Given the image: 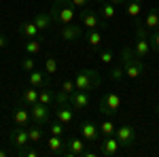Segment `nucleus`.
I'll return each instance as SVG.
<instances>
[{
	"label": "nucleus",
	"mask_w": 159,
	"mask_h": 157,
	"mask_svg": "<svg viewBox=\"0 0 159 157\" xmlns=\"http://www.w3.org/2000/svg\"><path fill=\"white\" fill-rule=\"evenodd\" d=\"M121 64H123V68H125V76L127 79H140V76H144V72H147L144 62L136 55L134 47H129V45H125L121 49Z\"/></svg>",
	"instance_id": "nucleus-1"
},
{
	"label": "nucleus",
	"mask_w": 159,
	"mask_h": 157,
	"mask_svg": "<svg viewBox=\"0 0 159 157\" xmlns=\"http://www.w3.org/2000/svg\"><path fill=\"white\" fill-rule=\"evenodd\" d=\"M74 85L81 91H91V89H98L102 85V76L93 68H83V70H79L74 74Z\"/></svg>",
	"instance_id": "nucleus-2"
},
{
	"label": "nucleus",
	"mask_w": 159,
	"mask_h": 157,
	"mask_svg": "<svg viewBox=\"0 0 159 157\" xmlns=\"http://www.w3.org/2000/svg\"><path fill=\"white\" fill-rule=\"evenodd\" d=\"M121 104H123L121 96L115 94V91H110V94H104L102 96V100H100V104H98V110L104 117H115L119 113V109H121Z\"/></svg>",
	"instance_id": "nucleus-3"
},
{
	"label": "nucleus",
	"mask_w": 159,
	"mask_h": 157,
	"mask_svg": "<svg viewBox=\"0 0 159 157\" xmlns=\"http://www.w3.org/2000/svg\"><path fill=\"white\" fill-rule=\"evenodd\" d=\"M79 19H81V24L85 25L87 30H106V28H108L106 19H102L98 13L91 11L89 7L81 9V13H79Z\"/></svg>",
	"instance_id": "nucleus-4"
},
{
	"label": "nucleus",
	"mask_w": 159,
	"mask_h": 157,
	"mask_svg": "<svg viewBox=\"0 0 159 157\" xmlns=\"http://www.w3.org/2000/svg\"><path fill=\"white\" fill-rule=\"evenodd\" d=\"M115 136H117V140H119V145L125 146V149H132L136 145V140H138V132H136L134 125H119L117 130H115Z\"/></svg>",
	"instance_id": "nucleus-5"
},
{
	"label": "nucleus",
	"mask_w": 159,
	"mask_h": 157,
	"mask_svg": "<svg viewBox=\"0 0 159 157\" xmlns=\"http://www.w3.org/2000/svg\"><path fill=\"white\" fill-rule=\"evenodd\" d=\"M79 134L85 138L87 142H96V145H100V140H102V134H100V125L96 123V121L87 119L83 121L81 125H79Z\"/></svg>",
	"instance_id": "nucleus-6"
},
{
	"label": "nucleus",
	"mask_w": 159,
	"mask_h": 157,
	"mask_svg": "<svg viewBox=\"0 0 159 157\" xmlns=\"http://www.w3.org/2000/svg\"><path fill=\"white\" fill-rule=\"evenodd\" d=\"M30 115H32V123H36V125H47L51 121V106L36 102V104L30 106Z\"/></svg>",
	"instance_id": "nucleus-7"
},
{
	"label": "nucleus",
	"mask_w": 159,
	"mask_h": 157,
	"mask_svg": "<svg viewBox=\"0 0 159 157\" xmlns=\"http://www.w3.org/2000/svg\"><path fill=\"white\" fill-rule=\"evenodd\" d=\"M85 145L87 140L79 134V136H70L66 140V157H81L85 153Z\"/></svg>",
	"instance_id": "nucleus-8"
},
{
	"label": "nucleus",
	"mask_w": 159,
	"mask_h": 157,
	"mask_svg": "<svg viewBox=\"0 0 159 157\" xmlns=\"http://www.w3.org/2000/svg\"><path fill=\"white\" fill-rule=\"evenodd\" d=\"M9 140L13 142V146L17 151H21L25 146L30 145V136H28V127H21V125H15L9 134Z\"/></svg>",
	"instance_id": "nucleus-9"
},
{
	"label": "nucleus",
	"mask_w": 159,
	"mask_h": 157,
	"mask_svg": "<svg viewBox=\"0 0 159 157\" xmlns=\"http://www.w3.org/2000/svg\"><path fill=\"white\" fill-rule=\"evenodd\" d=\"M100 153L104 157H117L121 153V145L117 140V136H104L100 140Z\"/></svg>",
	"instance_id": "nucleus-10"
},
{
	"label": "nucleus",
	"mask_w": 159,
	"mask_h": 157,
	"mask_svg": "<svg viewBox=\"0 0 159 157\" xmlns=\"http://www.w3.org/2000/svg\"><path fill=\"white\" fill-rule=\"evenodd\" d=\"M55 119L60 121V123H64V125H72L74 123V106L70 102H57Z\"/></svg>",
	"instance_id": "nucleus-11"
},
{
	"label": "nucleus",
	"mask_w": 159,
	"mask_h": 157,
	"mask_svg": "<svg viewBox=\"0 0 159 157\" xmlns=\"http://www.w3.org/2000/svg\"><path fill=\"white\" fill-rule=\"evenodd\" d=\"M60 38L64 43H74L79 38H83V28L76 24H68V25H60Z\"/></svg>",
	"instance_id": "nucleus-12"
},
{
	"label": "nucleus",
	"mask_w": 159,
	"mask_h": 157,
	"mask_svg": "<svg viewBox=\"0 0 159 157\" xmlns=\"http://www.w3.org/2000/svg\"><path fill=\"white\" fill-rule=\"evenodd\" d=\"M68 102L72 104L74 109L83 110V109H89L91 98H89V91H81V89H76V91H72V94L68 96Z\"/></svg>",
	"instance_id": "nucleus-13"
},
{
	"label": "nucleus",
	"mask_w": 159,
	"mask_h": 157,
	"mask_svg": "<svg viewBox=\"0 0 159 157\" xmlns=\"http://www.w3.org/2000/svg\"><path fill=\"white\" fill-rule=\"evenodd\" d=\"M45 145H47V151L51 155H66V140H64V136H51L49 134Z\"/></svg>",
	"instance_id": "nucleus-14"
},
{
	"label": "nucleus",
	"mask_w": 159,
	"mask_h": 157,
	"mask_svg": "<svg viewBox=\"0 0 159 157\" xmlns=\"http://www.w3.org/2000/svg\"><path fill=\"white\" fill-rule=\"evenodd\" d=\"M13 123H15V125H21V127L32 125L30 109H28V106H24V109H15V113H13Z\"/></svg>",
	"instance_id": "nucleus-15"
},
{
	"label": "nucleus",
	"mask_w": 159,
	"mask_h": 157,
	"mask_svg": "<svg viewBox=\"0 0 159 157\" xmlns=\"http://www.w3.org/2000/svg\"><path fill=\"white\" fill-rule=\"evenodd\" d=\"M17 30H19V34H21L24 38H43V36H40L43 32L36 28V24H34V21H21Z\"/></svg>",
	"instance_id": "nucleus-16"
},
{
	"label": "nucleus",
	"mask_w": 159,
	"mask_h": 157,
	"mask_svg": "<svg viewBox=\"0 0 159 157\" xmlns=\"http://www.w3.org/2000/svg\"><path fill=\"white\" fill-rule=\"evenodd\" d=\"M144 28H147L148 32H153V30H159V9L157 7H151L144 15Z\"/></svg>",
	"instance_id": "nucleus-17"
},
{
	"label": "nucleus",
	"mask_w": 159,
	"mask_h": 157,
	"mask_svg": "<svg viewBox=\"0 0 159 157\" xmlns=\"http://www.w3.org/2000/svg\"><path fill=\"white\" fill-rule=\"evenodd\" d=\"M32 21L36 24V28L40 30V32H47L51 25L55 24V21H53V15H51V11H43V13H38L36 17L32 19Z\"/></svg>",
	"instance_id": "nucleus-18"
},
{
	"label": "nucleus",
	"mask_w": 159,
	"mask_h": 157,
	"mask_svg": "<svg viewBox=\"0 0 159 157\" xmlns=\"http://www.w3.org/2000/svg\"><path fill=\"white\" fill-rule=\"evenodd\" d=\"M38 96H40V89L38 87H32V85H28L24 89V94H21V104L24 106H32V104H36L38 102Z\"/></svg>",
	"instance_id": "nucleus-19"
},
{
	"label": "nucleus",
	"mask_w": 159,
	"mask_h": 157,
	"mask_svg": "<svg viewBox=\"0 0 159 157\" xmlns=\"http://www.w3.org/2000/svg\"><path fill=\"white\" fill-rule=\"evenodd\" d=\"M125 13L129 19H134L138 24V17L142 15V0H127L125 2Z\"/></svg>",
	"instance_id": "nucleus-20"
},
{
	"label": "nucleus",
	"mask_w": 159,
	"mask_h": 157,
	"mask_svg": "<svg viewBox=\"0 0 159 157\" xmlns=\"http://www.w3.org/2000/svg\"><path fill=\"white\" fill-rule=\"evenodd\" d=\"M47 72H40V70H32V72H28V83L32 85V87H38V89H43V87H47L49 81H47Z\"/></svg>",
	"instance_id": "nucleus-21"
},
{
	"label": "nucleus",
	"mask_w": 159,
	"mask_h": 157,
	"mask_svg": "<svg viewBox=\"0 0 159 157\" xmlns=\"http://www.w3.org/2000/svg\"><path fill=\"white\" fill-rule=\"evenodd\" d=\"M85 40L91 49H100L102 47V40H104V30H89L85 34Z\"/></svg>",
	"instance_id": "nucleus-22"
},
{
	"label": "nucleus",
	"mask_w": 159,
	"mask_h": 157,
	"mask_svg": "<svg viewBox=\"0 0 159 157\" xmlns=\"http://www.w3.org/2000/svg\"><path fill=\"white\" fill-rule=\"evenodd\" d=\"M38 102H40V104H47V106H53V104H57V94H55L49 85H47V87H43V89H40Z\"/></svg>",
	"instance_id": "nucleus-23"
},
{
	"label": "nucleus",
	"mask_w": 159,
	"mask_h": 157,
	"mask_svg": "<svg viewBox=\"0 0 159 157\" xmlns=\"http://www.w3.org/2000/svg\"><path fill=\"white\" fill-rule=\"evenodd\" d=\"M28 136H30V145H38V142H43V138H45L43 125H36V123L28 125Z\"/></svg>",
	"instance_id": "nucleus-24"
},
{
	"label": "nucleus",
	"mask_w": 159,
	"mask_h": 157,
	"mask_svg": "<svg viewBox=\"0 0 159 157\" xmlns=\"http://www.w3.org/2000/svg\"><path fill=\"white\" fill-rule=\"evenodd\" d=\"M40 40H43V38H28L25 45H24L25 55H32V58H34V55H40V49H43Z\"/></svg>",
	"instance_id": "nucleus-25"
},
{
	"label": "nucleus",
	"mask_w": 159,
	"mask_h": 157,
	"mask_svg": "<svg viewBox=\"0 0 159 157\" xmlns=\"http://www.w3.org/2000/svg\"><path fill=\"white\" fill-rule=\"evenodd\" d=\"M115 15H117V7L112 4V2H102L100 4V17L102 19H106V21H110V19H115Z\"/></svg>",
	"instance_id": "nucleus-26"
},
{
	"label": "nucleus",
	"mask_w": 159,
	"mask_h": 157,
	"mask_svg": "<svg viewBox=\"0 0 159 157\" xmlns=\"http://www.w3.org/2000/svg\"><path fill=\"white\" fill-rule=\"evenodd\" d=\"M108 79H110V81H115V83H119V81H123V79H125V68H123L121 62L108 70Z\"/></svg>",
	"instance_id": "nucleus-27"
},
{
	"label": "nucleus",
	"mask_w": 159,
	"mask_h": 157,
	"mask_svg": "<svg viewBox=\"0 0 159 157\" xmlns=\"http://www.w3.org/2000/svg\"><path fill=\"white\" fill-rule=\"evenodd\" d=\"M98 125H100L102 138H104V136H115V130H117V127H115V123L110 121V117H106V119L102 121V123H98Z\"/></svg>",
	"instance_id": "nucleus-28"
},
{
	"label": "nucleus",
	"mask_w": 159,
	"mask_h": 157,
	"mask_svg": "<svg viewBox=\"0 0 159 157\" xmlns=\"http://www.w3.org/2000/svg\"><path fill=\"white\" fill-rule=\"evenodd\" d=\"M19 66H21V70H24L25 74H28V72H32V70H36V64H34V58H32V55L24 58V60L19 62Z\"/></svg>",
	"instance_id": "nucleus-29"
},
{
	"label": "nucleus",
	"mask_w": 159,
	"mask_h": 157,
	"mask_svg": "<svg viewBox=\"0 0 159 157\" xmlns=\"http://www.w3.org/2000/svg\"><path fill=\"white\" fill-rule=\"evenodd\" d=\"M98 60H100V64L110 66V64H112V60H115V55H112V51H110V49H102V51L98 53Z\"/></svg>",
	"instance_id": "nucleus-30"
},
{
	"label": "nucleus",
	"mask_w": 159,
	"mask_h": 157,
	"mask_svg": "<svg viewBox=\"0 0 159 157\" xmlns=\"http://www.w3.org/2000/svg\"><path fill=\"white\" fill-rule=\"evenodd\" d=\"M64 127H66V125L55 119V121H51V123H49V134H51V136H64Z\"/></svg>",
	"instance_id": "nucleus-31"
},
{
	"label": "nucleus",
	"mask_w": 159,
	"mask_h": 157,
	"mask_svg": "<svg viewBox=\"0 0 159 157\" xmlns=\"http://www.w3.org/2000/svg\"><path fill=\"white\" fill-rule=\"evenodd\" d=\"M45 72L47 74H57V60L55 58H45Z\"/></svg>",
	"instance_id": "nucleus-32"
},
{
	"label": "nucleus",
	"mask_w": 159,
	"mask_h": 157,
	"mask_svg": "<svg viewBox=\"0 0 159 157\" xmlns=\"http://www.w3.org/2000/svg\"><path fill=\"white\" fill-rule=\"evenodd\" d=\"M148 40H151V47H153V53L159 55V30H153L148 34Z\"/></svg>",
	"instance_id": "nucleus-33"
},
{
	"label": "nucleus",
	"mask_w": 159,
	"mask_h": 157,
	"mask_svg": "<svg viewBox=\"0 0 159 157\" xmlns=\"http://www.w3.org/2000/svg\"><path fill=\"white\" fill-rule=\"evenodd\" d=\"M70 2H72L74 9H79V11H81V9H85L87 4H89V0H70Z\"/></svg>",
	"instance_id": "nucleus-34"
},
{
	"label": "nucleus",
	"mask_w": 159,
	"mask_h": 157,
	"mask_svg": "<svg viewBox=\"0 0 159 157\" xmlns=\"http://www.w3.org/2000/svg\"><path fill=\"white\" fill-rule=\"evenodd\" d=\"M7 45H9L7 36H4V34H0V49H7Z\"/></svg>",
	"instance_id": "nucleus-35"
},
{
	"label": "nucleus",
	"mask_w": 159,
	"mask_h": 157,
	"mask_svg": "<svg viewBox=\"0 0 159 157\" xmlns=\"http://www.w3.org/2000/svg\"><path fill=\"white\" fill-rule=\"evenodd\" d=\"M108 2H112V4H115V7H121V4H125V2H127V0H108Z\"/></svg>",
	"instance_id": "nucleus-36"
},
{
	"label": "nucleus",
	"mask_w": 159,
	"mask_h": 157,
	"mask_svg": "<svg viewBox=\"0 0 159 157\" xmlns=\"http://www.w3.org/2000/svg\"><path fill=\"white\" fill-rule=\"evenodd\" d=\"M0 157H7V151L4 149H0Z\"/></svg>",
	"instance_id": "nucleus-37"
},
{
	"label": "nucleus",
	"mask_w": 159,
	"mask_h": 157,
	"mask_svg": "<svg viewBox=\"0 0 159 157\" xmlns=\"http://www.w3.org/2000/svg\"><path fill=\"white\" fill-rule=\"evenodd\" d=\"M96 2H98V4H102V2H106V0H96Z\"/></svg>",
	"instance_id": "nucleus-38"
},
{
	"label": "nucleus",
	"mask_w": 159,
	"mask_h": 157,
	"mask_svg": "<svg viewBox=\"0 0 159 157\" xmlns=\"http://www.w3.org/2000/svg\"><path fill=\"white\" fill-rule=\"evenodd\" d=\"M157 121H159V106H157Z\"/></svg>",
	"instance_id": "nucleus-39"
},
{
	"label": "nucleus",
	"mask_w": 159,
	"mask_h": 157,
	"mask_svg": "<svg viewBox=\"0 0 159 157\" xmlns=\"http://www.w3.org/2000/svg\"><path fill=\"white\" fill-rule=\"evenodd\" d=\"M157 106H159V96H157Z\"/></svg>",
	"instance_id": "nucleus-40"
}]
</instances>
